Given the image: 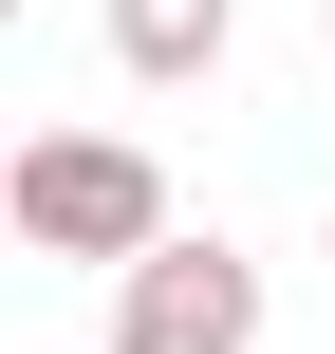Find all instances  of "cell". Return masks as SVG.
Segmentation results:
<instances>
[{"instance_id":"1","label":"cell","mask_w":335,"mask_h":354,"mask_svg":"<svg viewBox=\"0 0 335 354\" xmlns=\"http://www.w3.org/2000/svg\"><path fill=\"white\" fill-rule=\"evenodd\" d=\"M168 224V168L131 149V131H37V149H0V243H37V261H131Z\"/></svg>"},{"instance_id":"2","label":"cell","mask_w":335,"mask_h":354,"mask_svg":"<svg viewBox=\"0 0 335 354\" xmlns=\"http://www.w3.org/2000/svg\"><path fill=\"white\" fill-rule=\"evenodd\" d=\"M112 354H261V261L149 224V243L112 261Z\"/></svg>"},{"instance_id":"4","label":"cell","mask_w":335,"mask_h":354,"mask_svg":"<svg viewBox=\"0 0 335 354\" xmlns=\"http://www.w3.org/2000/svg\"><path fill=\"white\" fill-rule=\"evenodd\" d=\"M0 19H19V0H0Z\"/></svg>"},{"instance_id":"3","label":"cell","mask_w":335,"mask_h":354,"mask_svg":"<svg viewBox=\"0 0 335 354\" xmlns=\"http://www.w3.org/2000/svg\"><path fill=\"white\" fill-rule=\"evenodd\" d=\"M224 37H242V0H112V56H131L149 93H186V75H224Z\"/></svg>"}]
</instances>
